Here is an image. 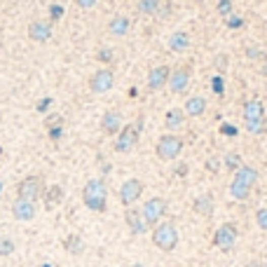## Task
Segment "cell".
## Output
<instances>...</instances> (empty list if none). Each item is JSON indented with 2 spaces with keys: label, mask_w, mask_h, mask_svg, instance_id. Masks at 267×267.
I'll return each instance as SVG.
<instances>
[{
  "label": "cell",
  "mask_w": 267,
  "mask_h": 267,
  "mask_svg": "<svg viewBox=\"0 0 267 267\" xmlns=\"http://www.w3.org/2000/svg\"><path fill=\"white\" fill-rule=\"evenodd\" d=\"M82 202L89 211L104 213L108 207V188H106L104 178H91L87 181V185L82 188Z\"/></svg>",
  "instance_id": "obj_1"
},
{
  "label": "cell",
  "mask_w": 267,
  "mask_h": 267,
  "mask_svg": "<svg viewBox=\"0 0 267 267\" xmlns=\"http://www.w3.org/2000/svg\"><path fill=\"white\" fill-rule=\"evenodd\" d=\"M152 244L157 246L164 253H171V251L178 246V230L171 220H164V223H157L155 230H152Z\"/></svg>",
  "instance_id": "obj_2"
},
{
  "label": "cell",
  "mask_w": 267,
  "mask_h": 267,
  "mask_svg": "<svg viewBox=\"0 0 267 267\" xmlns=\"http://www.w3.org/2000/svg\"><path fill=\"white\" fill-rule=\"evenodd\" d=\"M183 148H185V143H183L181 136H176V134H164V136L157 139L155 152H157V157L164 159V162H174L183 152Z\"/></svg>",
  "instance_id": "obj_3"
},
{
  "label": "cell",
  "mask_w": 267,
  "mask_h": 267,
  "mask_svg": "<svg viewBox=\"0 0 267 267\" xmlns=\"http://www.w3.org/2000/svg\"><path fill=\"white\" fill-rule=\"evenodd\" d=\"M45 192V181L40 174H30V176L21 178L17 185V197L19 199H28V202H38Z\"/></svg>",
  "instance_id": "obj_4"
},
{
  "label": "cell",
  "mask_w": 267,
  "mask_h": 267,
  "mask_svg": "<svg viewBox=\"0 0 267 267\" xmlns=\"http://www.w3.org/2000/svg\"><path fill=\"white\" fill-rule=\"evenodd\" d=\"M141 213H143V220H146L148 227H155V225L162 223V218L166 216V199L152 197V199H148L146 204H143Z\"/></svg>",
  "instance_id": "obj_5"
},
{
  "label": "cell",
  "mask_w": 267,
  "mask_h": 267,
  "mask_svg": "<svg viewBox=\"0 0 267 267\" xmlns=\"http://www.w3.org/2000/svg\"><path fill=\"white\" fill-rule=\"evenodd\" d=\"M237 237H239L237 225L235 223H223L218 230L213 232V246L227 253V251H232V246L237 244Z\"/></svg>",
  "instance_id": "obj_6"
},
{
  "label": "cell",
  "mask_w": 267,
  "mask_h": 267,
  "mask_svg": "<svg viewBox=\"0 0 267 267\" xmlns=\"http://www.w3.org/2000/svg\"><path fill=\"white\" fill-rule=\"evenodd\" d=\"M139 141H141V129H136L134 124H124L115 139V150L127 155V152H131L134 148L139 146Z\"/></svg>",
  "instance_id": "obj_7"
},
{
  "label": "cell",
  "mask_w": 267,
  "mask_h": 267,
  "mask_svg": "<svg viewBox=\"0 0 267 267\" xmlns=\"http://www.w3.org/2000/svg\"><path fill=\"white\" fill-rule=\"evenodd\" d=\"M115 85V73H113V68H98L96 73L89 78V89L94 94H106V91L113 89Z\"/></svg>",
  "instance_id": "obj_8"
},
{
  "label": "cell",
  "mask_w": 267,
  "mask_h": 267,
  "mask_svg": "<svg viewBox=\"0 0 267 267\" xmlns=\"http://www.w3.org/2000/svg\"><path fill=\"white\" fill-rule=\"evenodd\" d=\"M141 194H143V181H139V178H127V181L120 185V202L127 209L139 202Z\"/></svg>",
  "instance_id": "obj_9"
},
{
  "label": "cell",
  "mask_w": 267,
  "mask_h": 267,
  "mask_svg": "<svg viewBox=\"0 0 267 267\" xmlns=\"http://www.w3.org/2000/svg\"><path fill=\"white\" fill-rule=\"evenodd\" d=\"M169 75H171V68L169 66H157L152 68L148 73V89L150 91H159L169 85Z\"/></svg>",
  "instance_id": "obj_10"
},
{
  "label": "cell",
  "mask_w": 267,
  "mask_h": 267,
  "mask_svg": "<svg viewBox=\"0 0 267 267\" xmlns=\"http://www.w3.org/2000/svg\"><path fill=\"white\" fill-rule=\"evenodd\" d=\"M122 127H124V124H122L120 113H117V110H106L104 117H101V131H104L106 136H117Z\"/></svg>",
  "instance_id": "obj_11"
},
{
  "label": "cell",
  "mask_w": 267,
  "mask_h": 267,
  "mask_svg": "<svg viewBox=\"0 0 267 267\" xmlns=\"http://www.w3.org/2000/svg\"><path fill=\"white\" fill-rule=\"evenodd\" d=\"M124 223H127V227L131 230V235H146L148 232V225H146V220H143V213L139 211V209H134V207H129L127 209V213H124Z\"/></svg>",
  "instance_id": "obj_12"
},
{
  "label": "cell",
  "mask_w": 267,
  "mask_h": 267,
  "mask_svg": "<svg viewBox=\"0 0 267 267\" xmlns=\"http://www.w3.org/2000/svg\"><path fill=\"white\" fill-rule=\"evenodd\" d=\"M36 202H28V199H19L12 204V216L17 220H21V223H28V220L36 218Z\"/></svg>",
  "instance_id": "obj_13"
},
{
  "label": "cell",
  "mask_w": 267,
  "mask_h": 267,
  "mask_svg": "<svg viewBox=\"0 0 267 267\" xmlns=\"http://www.w3.org/2000/svg\"><path fill=\"white\" fill-rule=\"evenodd\" d=\"M190 85V71L188 68H171V75H169V89L174 91V94H183V91L188 89Z\"/></svg>",
  "instance_id": "obj_14"
},
{
  "label": "cell",
  "mask_w": 267,
  "mask_h": 267,
  "mask_svg": "<svg viewBox=\"0 0 267 267\" xmlns=\"http://www.w3.org/2000/svg\"><path fill=\"white\" fill-rule=\"evenodd\" d=\"M28 38L33 43H47L52 38V24L49 21H33L28 26Z\"/></svg>",
  "instance_id": "obj_15"
},
{
  "label": "cell",
  "mask_w": 267,
  "mask_h": 267,
  "mask_svg": "<svg viewBox=\"0 0 267 267\" xmlns=\"http://www.w3.org/2000/svg\"><path fill=\"white\" fill-rule=\"evenodd\" d=\"M183 113H185V117H202L204 113H207V98L204 96H190L188 101H185V106H183Z\"/></svg>",
  "instance_id": "obj_16"
},
{
  "label": "cell",
  "mask_w": 267,
  "mask_h": 267,
  "mask_svg": "<svg viewBox=\"0 0 267 267\" xmlns=\"http://www.w3.org/2000/svg\"><path fill=\"white\" fill-rule=\"evenodd\" d=\"M192 209H194V213H199V216L209 218V216L213 213V209H216V202H213V194L204 192V194H199V197H194Z\"/></svg>",
  "instance_id": "obj_17"
},
{
  "label": "cell",
  "mask_w": 267,
  "mask_h": 267,
  "mask_svg": "<svg viewBox=\"0 0 267 267\" xmlns=\"http://www.w3.org/2000/svg\"><path fill=\"white\" fill-rule=\"evenodd\" d=\"M185 124V113L183 108H171L166 110V117H164V127L169 129V134H174L176 129H183Z\"/></svg>",
  "instance_id": "obj_18"
},
{
  "label": "cell",
  "mask_w": 267,
  "mask_h": 267,
  "mask_svg": "<svg viewBox=\"0 0 267 267\" xmlns=\"http://www.w3.org/2000/svg\"><path fill=\"white\" fill-rule=\"evenodd\" d=\"M129 28H131V21H129V17H122V14L113 17L108 24V33L115 38H124L129 33Z\"/></svg>",
  "instance_id": "obj_19"
},
{
  "label": "cell",
  "mask_w": 267,
  "mask_h": 267,
  "mask_svg": "<svg viewBox=\"0 0 267 267\" xmlns=\"http://www.w3.org/2000/svg\"><path fill=\"white\" fill-rule=\"evenodd\" d=\"M244 122H251V120H260V117H267L265 115V106H262V101H258V98H253V101H246L244 104Z\"/></svg>",
  "instance_id": "obj_20"
},
{
  "label": "cell",
  "mask_w": 267,
  "mask_h": 267,
  "mask_svg": "<svg viewBox=\"0 0 267 267\" xmlns=\"http://www.w3.org/2000/svg\"><path fill=\"white\" fill-rule=\"evenodd\" d=\"M43 197H45V207L52 211V209H56L61 202H63V188H61V185H49L43 192Z\"/></svg>",
  "instance_id": "obj_21"
},
{
  "label": "cell",
  "mask_w": 267,
  "mask_h": 267,
  "mask_svg": "<svg viewBox=\"0 0 267 267\" xmlns=\"http://www.w3.org/2000/svg\"><path fill=\"white\" fill-rule=\"evenodd\" d=\"M251 185H246V183L242 181V178H237V176H232V183H230V194L235 197V199H239V202H244V199H249L251 197Z\"/></svg>",
  "instance_id": "obj_22"
},
{
  "label": "cell",
  "mask_w": 267,
  "mask_h": 267,
  "mask_svg": "<svg viewBox=\"0 0 267 267\" xmlns=\"http://www.w3.org/2000/svg\"><path fill=\"white\" fill-rule=\"evenodd\" d=\"M188 47H190V36L185 33V30H178V33H174V36L169 38L171 52H185Z\"/></svg>",
  "instance_id": "obj_23"
},
{
  "label": "cell",
  "mask_w": 267,
  "mask_h": 267,
  "mask_svg": "<svg viewBox=\"0 0 267 267\" xmlns=\"http://www.w3.org/2000/svg\"><path fill=\"white\" fill-rule=\"evenodd\" d=\"M235 176L242 178L246 185H251V188H253L255 183H258V169H255V166H249V164H242V166H239V171H235Z\"/></svg>",
  "instance_id": "obj_24"
},
{
  "label": "cell",
  "mask_w": 267,
  "mask_h": 267,
  "mask_svg": "<svg viewBox=\"0 0 267 267\" xmlns=\"http://www.w3.org/2000/svg\"><path fill=\"white\" fill-rule=\"evenodd\" d=\"M63 249H66L68 253L80 255L82 251H85V242H82V237H80V235H68L66 242H63Z\"/></svg>",
  "instance_id": "obj_25"
},
{
  "label": "cell",
  "mask_w": 267,
  "mask_h": 267,
  "mask_svg": "<svg viewBox=\"0 0 267 267\" xmlns=\"http://www.w3.org/2000/svg\"><path fill=\"white\" fill-rule=\"evenodd\" d=\"M159 10H162V0H139V12L141 14L152 17V14H159Z\"/></svg>",
  "instance_id": "obj_26"
},
{
  "label": "cell",
  "mask_w": 267,
  "mask_h": 267,
  "mask_svg": "<svg viewBox=\"0 0 267 267\" xmlns=\"http://www.w3.org/2000/svg\"><path fill=\"white\" fill-rule=\"evenodd\" d=\"M246 129H249V134H253V136H262V134H267V117L246 122Z\"/></svg>",
  "instance_id": "obj_27"
},
{
  "label": "cell",
  "mask_w": 267,
  "mask_h": 267,
  "mask_svg": "<svg viewBox=\"0 0 267 267\" xmlns=\"http://www.w3.org/2000/svg\"><path fill=\"white\" fill-rule=\"evenodd\" d=\"M14 249H17L14 239H10V237H0V255H3V258L12 255V253H14Z\"/></svg>",
  "instance_id": "obj_28"
},
{
  "label": "cell",
  "mask_w": 267,
  "mask_h": 267,
  "mask_svg": "<svg viewBox=\"0 0 267 267\" xmlns=\"http://www.w3.org/2000/svg\"><path fill=\"white\" fill-rule=\"evenodd\" d=\"M242 157H239V152H230L227 157H225V166H227V171H239V166H242Z\"/></svg>",
  "instance_id": "obj_29"
},
{
  "label": "cell",
  "mask_w": 267,
  "mask_h": 267,
  "mask_svg": "<svg viewBox=\"0 0 267 267\" xmlns=\"http://www.w3.org/2000/svg\"><path fill=\"white\" fill-rule=\"evenodd\" d=\"M96 59L101 61V63H113L115 61V52L110 47H104V49H98L96 52Z\"/></svg>",
  "instance_id": "obj_30"
},
{
  "label": "cell",
  "mask_w": 267,
  "mask_h": 267,
  "mask_svg": "<svg viewBox=\"0 0 267 267\" xmlns=\"http://www.w3.org/2000/svg\"><path fill=\"white\" fill-rule=\"evenodd\" d=\"M45 127L47 129H54V127H63V117L56 115V113H52V115L45 117Z\"/></svg>",
  "instance_id": "obj_31"
},
{
  "label": "cell",
  "mask_w": 267,
  "mask_h": 267,
  "mask_svg": "<svg viewBox=\"0 0 267 267\" xmlns=\"http://www.w3.org/2000/svg\"><path fill=\"white\" fill-rule=\"evenodd\" d=\"M218 14L220 17H230L232 14V0H218Z\"/></svg>",
  "instance_id": "obj_32"
},
{
  "label": "cell",
  "mask_w": 267,
  "mask_h": 267,
  "mask_svg": "<svg viewBox=\"0 0 267 267\" xmlns=\"http://www.w3.org/2000/svg\"><path fill=\"white\" fill-rule=\"evenodd\" d=\"M255 223H258L260 230L267 232V209H258V211H255Z\"/></svg>",
  "instance_id": "obj_33"
},
{
  "label": "cell",
  "mask_w": 267,
  "mask_h": 267,
  "mask_svg": "<svg viewBox=\"0 0 267 267\" xmlns=\"http://www.w3.org/2000/svg\"><path fill=\"white\" fill-rule=\"evenodd\" d=\"M225 26H227V28H242V26H244V19H242V17H235V14H230V17L225 19Z\"/></svg>",
  "instance_id": "obj_34"
},
{
  "label": "cell",
  "mask_w": 267,
  "mask_h": 267,
  "mask_svg": "<svg viewBox=\"0 0 267 267\" xmlns=\"http://www.w3.org/2000/svg\"><path fill=\"white\" fill-rule=\"evenodd\" d=\"M211 85H213V89H216V94H218V96H223L225 94V87H223V78H220V75H216V78L211 80Z\"/></svg>",
  "instance_id": "obj_35"
},
{
  "label": "cell",
  "mask_w": 267,
  "mask_h": 267,
  "mask_svg": "<svg viewBox=\"0 0 267 267\" xmlns=\"http://www.w3.org/2000/svg\"><path fill=\"white\" fill-rule=\"evenodd\" d=\"M49 106H52V98H43V101H38V106H36V110H38V113H47V108H49Z\"/></svg>",
  "instance_id": "obj_36"
},
{
  "label": "cell",
  "mask_w": 267,
  "mask_h": 267,
  "mask_svg": "<svg viewBox=\"0 0 267 267\" xmlns=\"http://www.w3.org/2000/svg\"><path fill=\"white\" fill-rule=\"evenodd\" d=\"M246 56H249V59H253V61H258V59H265V56H262V49H246Z\"/></svg>",
  "instance_id": "obj_37"
},
{
  "label": "cell",
  "mask_w": 267,
  "mask_h": 267,
  "mask_svg": "<svg viewBox=\"0 0 267 267\" xmlns=\"http://www.w3.org/2000/svg\"><path fill=\"white\" fill-rule=\"evenodd\" d=\"M96 3H98V0H75V5L82 7V10H91Z\"/></svg>",
  "instance_id": "obj_38"
},
{
  "label": "cell",
  "mask_w": 267,
  "mask_h": 267,
  "mask_svg": "<svg viewBox=\"0 0 267 267\" xmlns=\"http://www.w3.org/2000/svg\"><path fill=\"white\" fill-rule=\"evenodd\" d=\"M49 14H52V21H56V19H61L63 10H61L59 5H52V7H49Z\"/></svg>",
  "instance_id": "obj_39"
},
{
  "label": "cell",
  "mask_w": 267,
  "mask_h": 267,
  "mask_svg": "<svg viewBox=\"0 0 267 267\" xmlns=\"http://www.w3.org/2000/svg\"><path fill=\"white\" fill-rule=\"evenodd\" d=\"M223 134L225 136H237V127H235V124H223Z\"/></svg>",
  "instance_id": "obj_40"
},
{
  "label": "cell",
  "mask_w": 267,
  "mask_h": 267,
  "mask_svg": "<svg viewBox=\"0 0 267 267\" xmlns=\"http://www.w3.org/2000/svg\"><path fill=\"white\" fill-rule=\"evenodd\" d=\"M218 166H220V162H218L216 157H213V159H207V169H209V171H218Z\"/></svg>",
  "instance_id": "obj_41"
},
{
  "label": "cell",
  "mask_w": 267,
  "mask_h": 267,
  "mask_svg": "<svg viewBox=\"0 0 267 267\" xmlns=\"http://www.w3.org/2000/svg\"><path fill=\"white\" fill-rule=\"evenodd\" d=\"M61 131H63V127H54V129H49V139L56 141L61 136Z\"/></svg>",
  "instance_id": "obj_42"
},
{
  "label": "cell",
  "mask_w": 267,
  "mask_h": 267,
  "mask_svg": "<svg viewBox=\"0 0 267 267\" xmlns=\"http://www.w3.org/2000/svg\"><path fill=\"white\" fill-rule=\"evenodd\" d=\"M262 75H267V66H262Z\"/></svg>",
  "instance_id": "obj_43"
},
{
  "label": "cell",
  "mask_w": 267,
  "mask_h": 267,
  "mask_svg": "<svg viewBox=\"0 0 267 267\" xmlns=\"http://www.w3.org/2000/svg\"><path fill=\"white\" fill-rule=\"evenodd\" d=\"M131 267H146V265H141V262H136V265H131Z\"/></svg>",
  "instance_id": "obj_44"
},
{
  "label": "cell",
  "mask_w": 267,
  "mask_h": 267,
  "mask_svg": "<svg viewBox=\"0 0 267 267\" xmlns=\"http://www.w3.org/2000/svg\"><path fill=\"white\" fill-rule=\"evenodd\" d=\"M0 190H3V181H0Z\"/></svg>",
  "instance_id": "obj_45"
},
{
  "label": "cell",
  "mask_w": 267,
  "mask_h": 267,
  "mask_svg": "<svg viewBox=\"0 0 267 267\" xmlns=\"http://www.w3.org/2000/svg\"><path fill=\"white\" fill-rule=\"evenodd\" d=\"M262 267H267V262H265V265H262Z\"/></svg>",
  "instance_id": "obj_46"
}]
</instances>
